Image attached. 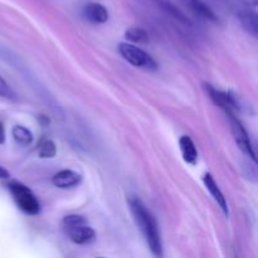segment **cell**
Returning <instances> with one entry per match:
<instances>
[{
	"instance_id": "1",
	"label": "cell",
	"mask_w": 258,
	"mask_h": 258,
	"mask_svg": "<svg viewBox=\"0 0 258 258\" xmlns=\"http://www.w3.org/2000/svg\"><path fill=\"white\" fill-rule=\"evenodd\" d=\"M131 213H133L135 223L140 228L141 233L145 237L148 246L153 254L163 257V243H161L160 231H159L158 222L150 211L146 208L145 204L139 198L134 197L128 201Z\"/></svg>"
},
{
	"instance_id": "2",
	"label": "cell",
	"mask_w": 258,
	"mask_h": 258,
	"mask_svg": "<svg viewBox=\"0 0 258 258\" xmlns=\"http://www.w3.org/2000/svg\"><path fill=\"white\" fill-rule=\"evenodd\" d=\"M8 188L20 211L29 216H37L40 213L39 201L27 185L20 181H10Z\"/></svg>"
},
{
	"instance_id": "3",
	"label": "cell",
	"mask_w": 258,
	"mask_h": 258,
	"mask_svg": "<svg viewBox=\"0 0 258 258\" xmlns=\"http://www.w3.org/2000/svg\"><path fill=\"white\" fill-rule=\"evenodd\" d=\"M118 52L120 54L127 60L130 64L135 66V67L144 68L148 71H156L158 70V63L155 62L153 57L145 52L141 48L136 47L133 43L122 42L118 44Z\"/></svg>"
},
{
	"instance_id": "4",
	"label": "cell",
	"mask_w": 258,
	"mask_h": 258,
	"mask_svg": "<svg viewBox=\"0 0 258 258\" xmlns=\"http://www.w3.org/2000/svg\"><path fill=\"white\" fill-rule=\"evenodd\" d=\"M227 116H228L229 122H231L232 134H233V138L237 146L241 149L242 153H244L248 158H251L252 161H256V154H254L253 145H252L251 139H249L246 128L243 127L242 122L236 117L234 113H228Z\"/></svg>"
},
{
	"instance_id": "5",
	"label": "cell",
	"mask_w": 258,
	"mask_h": 258,
	"mask_svg": "<svg viewBox=\"0 0 258 258\" xmlns=\"http://www.w3.org/2000/svg\"><path fill=\"white\" fill-rule=\"evenodd\" d=\"M204 88H206L207 93H208V96L211 97V100L213 101L217 106H219L227 115H228V113H234V111L238 108L236 98H234L229 92H226V91H218L212 85H208V83L204 85Z\"/></svg>"
},
{
	"instance_id": "6",
	"label": "cell",
	"mask_w": 258,
	"mask_h": 258,
	"mask_svg": "<svg viewBox=\"0 0 258 258\" xmlns=\"http://www.w3.org/2000/svg\"><path fill=\"white\" fill-rule=\"evenodd\" d=\"M66 232L71 241L76 244H87L92 242L96 237V232L87 223L66 227Z\"/></svg>"
},
{
	"instance_id": "7",
	"label": "cell",
	"mask_w": 258,
	"mask_h": 258,
	"mask_svg": "<svg viewBox=\"0 0 258 258\" xmlns=\"http://www.w3.org/2000/svg\"><path fill=\"white\" fill-rule=\"evenodd\" d=\"M203 181L206 188L208 189V191L211 193V196L213 197V199L216 201V203L218 204L219 208L223 211L224 216L229 217V211H228V204H227L226 198H224V194L222 193V190L219 189L218 184L214 180L213 175L211 173H206L203 175Z\"/></svg>"
},
{
	"instance_id": "8",
	"label": "cell",
	"mask_w": 258,
	"mask_h": 258,
	"mask_svg": "<svg viewBox=\"0 0 258 258\" xmlns=\"http://www.w3.org/2000/svg\"><path fill=\"white\" fill-rule=\"evenodd\" d=\"M82 180V176L73 170H60L57 174H54L52 178L53 185L59 189H68L77 186Z\"/></svg>"
},
{
	"instance_id": "9",
	"label": "cell",
	"mask_w": 258,
	"mask_h": 258,
	"mask_svg": "<svg viewBox=\"0 0 258 258\" xmlns=\"http://www.w3.org/2000/svg\"><path fill=\"white\" fill-rule=\"evenodd\" d=\"M179 2L183 3L185 7H188L194 14L199 15L201 18L206 20H211V22H217L218 18L214 14L213 10L208 7L204 2L202 0H179Z\"/></svg>"
},
{
	"instance_id": "10",
	"label": "cell",
	"mask_w": 258,
	"mask_h": 258,
	"mask_svg": "<svg viewBox=\"0 0 258 258\" xmlns=\"http://www.w3.org/2000/svg\"><path fill=\"white\" fill-rule=\"evenodd\" d=\"M85 17L87 18L90 22L96 23V24H102L108 20V12L102 4L98 3H88L85 7Z\"/></svg>"
},
{
	"instance_id": "11",
	"label": "cell",
	"mask_w": 258,
	"mask_h": 258,
	"mask_svg": "<svg viewBox=\"0 0 258 258\" xmlns=\"http://www.w3.org/2000/svg\"><path fill=\"white\" fill-rule=\"evenodd\" d=\"M238 18L239 20H241L242 25L244 27V29H246L248 33H251L253 37H256L258 25H257V15L253 8L244 5L243 9H241L238 12Z\"/></svg>"
},
{
	"instance_id": "12",
	"label": "cell",
	"mask_w": 258,
	"mask_h": 258,
	"mask_svg": "<svg viewBox=\"0 0 258 258\" xmlns=\"http://www.w3.org/2000/svg\"><path fill=\"white\" fill-rule=\"evenodd\" d=\"M179 146H180L184 161L190 164V165H196L197 161H198V150H197L193 140L186 135L181 136L180 140H179Z\"/></svg>"
},
{
	"instance_id": "13",
	"label": "cell",
	"mask_w": 258,
	"mask_h": 258,
	"mask_svg": "<svg viewBox=\"0 0 258 258\" xmlns=\"http://www.w3.org/2000/svg\"><path fill=\"white\" fill-rule=\"evenodd\" d=\"M13 138L17 141L19 145L22 146H29L33 143V134L30 133L29 128L24 127V126L17 125L13 127Z\"/></svg>"
},
{
	"instance_id": "14",
	"label": "cell",
	"mask_w": 258,
	"mask_h": 258,
	"mask_svg": "<svg viewBox=\"0 0 258 258\" xmlns=\"http://www.w3.org/2000/svg\"><path fill=\"white\" fill-rule=\"evenodd\" d=\"M126 39L131 43H148L149 34L145 29L140 27H130L125 32Z\"/></svg>"
},
{
	"instance_id": "15",
	"label": "cell",
	"mask_w": 258,
	"mask_h": 258,
	"mask_svg": "<svg viewBox=\"0 0 258 258\" xmlns=\"http://www.w3.org/2000/svg\"><path fill=\"white\" fill-rule=\"evenodd\" d=\"M55 154H57V146L52 140H45L38 151V155L42 159H52L54 158Z\"/></svg>"
},
{
	"instance_id": "16",
	"label": "cell",
	"mask_w": 258,
	"mask_h": 258,
	"mask_svg": "<svg viewBox=\"0 0 258 258\" xmlns=\"http://www.w3.org/2000/svg\"><path fill=\"white\" fill-rule=\"evenodd\" d=\"M0 98L7 101L17 100V93L14 92V90L10 87L9 83H8L3 77H0Z\"/></svg>"
},
{
	"instance_id": "17",
	"label": "cell",
	"mask_w": 258,
	"mask_h": 258,
	"mask_svg": "<svg viewBox=\"0 0 258 258\" xmlns=\"http://www.w3.org/2000/svg\"><path fill=\"white\" fill-rule=\"evenodd\" d=\"M243 5H247V7H251L253 9H256L257 4H258V0H239Z\"/></svg>"
},
{
	"instance_id": "18",
	"label": "cell",
	"mask_w": 258,
	"mask_h": 258,
	"mask_svg": "<svg viewBox=\"0 0 258 258\" xmlns=\"http://www.w3.org/2000/svg\"><path fill=\"white\" fill-rule=\"evenodd\" d=\"M10 178V173L5 168H3L0 165V179H9Z\"/></svg>"
},
{
	"instance_id": "19",
	"label": "cell",
	"mask_w": 258,
	"mask_h": 258,
	"mask_svg": "<svg viewBox=\"0 0 258 258\" xmlns=\"http://www.w3.org/2000/svg\"><path fill=\"white\" fill-rule=\"evenodd\" d=\"M5 143V130H4V125L0 121V144Z\"/></svg>"
},
{
	"instance_id": "20",
	"label": "cell",
	"mask_w": 258,
	"mask_h": 258,
	"mask_svg": "<svg viewBox=\"0 0 258 258\" xmlns=\"http://www.w3.org/2000/svg\"><path fill=\"white\" fill-rule=\"evenodd\" d=\"M39 121H43V122H44V123H43V125H45V123H48V118H45L44 116H40Z\"/></svg>"
}]
</instances>
